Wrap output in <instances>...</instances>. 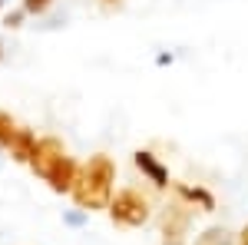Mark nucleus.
I'll use <instances>...</instances> for the list:
<instances>
[{"label":"nucleus","mask_w":248,"mask_h":245,"mask_svg":"<svg viewBox=\"0 0 248 245\" xmlns=\"http://www.w3.org/2000/svg\"><path fill=\"white\" fill-rule=\"evenodd\" d=\"M116 192V163L113 156L106 152H96L86 163H79L77 182H73V202L83 212H99V209H109Z\"/></svg>","instance_id":"f257e3e1"},{"label":"nucleus","mask_w":248,"mask_h":245,"mask_svg":"<svg viewBox=\"0 0 248 245\" xmlns=\"http://www.w3.org/2000/svg\"><path fill=\"white\" fill-rule=\"evenodd\" d=\"M109 219L113 226H123V229H142L149 219H153V199L136 186H126L113 192V202H109Z\"/></svg>","instance_id":"f03ea898"},{"label":"nucleus","mask_w":248,"mask_h":245,"mask_svg":"<svg viewBox=\"0 0 248 245\" xmlns=\"http://www.w3.org/2000/svg\"><path fill=\"white\" fill-rule=\"evenodd\" d=\"M192 219H195V209L186 206L182 199L166 202L162 212H159V235H162V245H186Z\"/></svg>","instance_id":"7ed1b4c3"},{"label":"nucleus","mask_w":248,"mask_h":245,"mask_svg":"<svg viewBox=\"0 0 248 245\" xmlns=\"http://www.w3.org/2000/svg\"><path fill=\"white\" fill-rule=\"evenodd\" d=\"M77 172H79V163L66 152V156H60L57 163L46 169V176H43V182L53 189L57 196H66V192H73V182H77Z\"/></svg>","instance_id":"20e7f679"},{"label":"nucleus","mask_w":248,"mask_h":245,"mask_svg":"<svg viewBox=\"0 0 248 245\" xmlns=\"http://www.w3.org/2000/svg\"><path fill=\"white\" fill-rule=\"evenodd\" d=\"M60 156H66V146H63V139H57V136H40L37 139V149H33V156H30V169H33V176H46V169L57 163Z\"/></svg>","instance_id":"39448f33"},{"label":"nucleus","mask_w":248,"mask_h":245,"mask_svg":"<svg viewBox=\"0 0 248 245\" xmlns=\"http://www.w3.org/2000/svg\"><path fill=\"white\" fill-rule=\"evenodd\" d=\"M133 163H136V169L142 172V176H146L155 189H169V182H172V179H169V169H166V166H162V163H159L149 149H136L133 152Z\"/></svg>","instance_id":"423d86ee"},{"label":"nucleus","mask_w":248,"mask_h":245,"mask_svg":"<svg viewBox=\"0 0 248 245\" xmlns=\"http://www.w3.org/2000/svg\"><path fill=\"white\" fill-rule=\"evenodd\" d=\"M175 196L186 202V206H199V212H215V196L205 186H186V182H172Z\"/></svg>","instance_id":"0eeeda50"},{"label":"nucleus","mask_w":248,"mask_h":245,"mask_svg":"<svg viewBox=\"0 0 248 245\" xmlns=\"http://www.w3.org/2000/svg\"><path fill=\"white\" fill-rule=\"evenodd\" d=\"M37 132L27 130V126H20L17 139H14V146H10V159L14 163H30V156H33V149H37Z\"/></svg>","instance_id":"6e6552de"},{"label":"nucleus","mask_w":248,"mask_h":245,"mask_svg":"<svg viewBox=\"0 0 248 245\" xmlns=\"http://www.w3.org/2000/svg\"><path fill=\"white\" fill-rule=\"evenodd\" d=\"M195 245H238V232L225 226H209L195 235Z\"/></svg>","instance_id":"1a4fd4ad"},{"label":"nucleus","mask_w":248,"mask_h":245,"mask_svg":"<svg viewBox=\"0 0 248 245\" xmlns=\"http://www.w3.org/2000/svg\"><path fill=\"white\" fill-rule=\"evenodd\" d=\"M17 132H20V123L7 113V110H0V152H10Z\"/></svg>","instance_id":"9d476101"},{"label":"nucleus","mask_w":248,"mask_h":245,"mask_svg":"<svg viewBox=\"0 0 248 245\" xmlns=\"http://www.w3.org/2000/svg\"><path fill=\"white\" fill-rule=\"evenodd\" d=\"M86 222H90V212H83V209H63V226L83 229Z\"/></svg>","instance_id":"9b49d317"},{"label":"nucleus","mask_w":248,"mask_h":245,"mask_svg":"<svg viewBox=\"0 0 248 245\" xmlns=\"http://www.w3.org/2000/svg\"><path fill=\"white\" fill-rule=\"evenodd\" d=\"M20 7H23V14H27V17H43V14L53 7V0H23Z\"/></svg>","instance_id":"f8f14e48"},{"label":"nucleus","mask_w":248,"mask_h":245,"mask_svg":"<svg viewBox=\"0 0 248 245\" xmlns=\"http://www.w3.org/2000/svg\"><path fill=\"white\" fill-rule=\"evenodd\" d=\"M23 20H27L23 7H17V10H7V14H3V27H7V30H20V27H23Z\"/></svg>","instance_id":"ddd939ff"},{"label":"nucleus","mask_w":248,"mask_h":245,"mask_svg":"<svg viewBox=\"0 0 248 245\" xmlns=\"http://www.w3.org/2000/svg\"><path fill=\"white\" fill-rule=\"evenodd\" d=\"M66 27V14H57V17H46L43 23H37L40 33H50V30H63Z\"/></svg>","instance_id":"4468645a"},{"label":"nucleus","mask_w":248,"mask_h":245,"mask_svg":"<svg viewBox=\"0 0 248 245\" xmlns=\"http://www.w3.org/2000/svg\"><path fill=\"white\" fill-rule=\"evenodd\" d=\"M172 60H175L172 53H159V57H155V63H159V66H169Z\"/></svg>","instance_id":"2eb2a0df"},{"label":"nucleus","mask_w":248,"mask_h":245,"mask_svg":"<svg viewBox=\"0 0 248 245\" xmlns=\"http://www.w3.org/2000/svg\"><path fill=\"white\" fill-rule=\"evenodd\" d=\"M238 245H248V222L242 226V232H238Z\"/></svg>","instance_id":"dca6fc26"},{"label":"nucleus","mask_w":248,"mask_h":245,"mask_svg":"<svg viewBox=\"0 0 248 245\" xmlns=\"http://www.w3.org/2000/svg\"><path fill=\"white\" fill-rule=\"evenodd\" d=\"M0 63H3V40H0Z\"/></svg>","instance_id":"f3484780"},{"label":"nucleus","mask_w":248,"mask_h":245,"mask_svg":"<svg viewBox=\"0 0 248 245\" xmlns=\"http://www.w3.org/2000/svg\"><path fill=\"white\" fill-rule=\"evenodd\" d=\"M3 3H7V0H0V10H3Z\"/></svg>","instance_id":"a211bd4d"},{"label":"nucleus","mask_w":248,"mask_h":245,"mask_svg":"<svg viewBox=\"0 0 248 245\" xmlns=\"http://www.w3.org/2000/svg\"><path fill=\"white\" fill-rule=\"evenodd\" d=\"M0 169H3V156H0Z\"/></svg>","instance_id":"6ab92c4d"},{"label":"nucleus","mask_w":248,"mask_h":245,"mask_svg":"<svg viewBox=\"0 0 248 245\" xmlns=\"http://www.w3.org/2000/svg\"><path fill=\"white\" fill-rule=\"evenodd\" d=\"M103 3H116V0H103Z\"/></svg>","instance_id":"aec40b11"}]
</instances>
